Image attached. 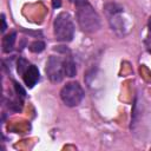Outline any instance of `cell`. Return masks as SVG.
Returning <instances> with one entry per match:
<instances>
[{
    "instance_id": "cell-1",
    "label": "cell",
    "mask_w": 151,
    "mask_h": 151,
    "mask_svg": "<svg viewBox=\"0 0 151 151\" xmlns=\"http://www.w3.org/2000/svg\"><path fill=\"white\" fill-rule=\"evenodd\" d=\"M77 7L76 18L79 27L86 33H94L100 28V18L88 0H71Z\"/></svg>"
},
{
    "instance_id": "cell-12",
    "label": "cell",
    "mask_w": 151,
    "mask_h": 151,
    "mask_svg": "<svg viewBox=\"0 0 151 151\" xmlns=\"http://www.w3.org/2000/svg\"><path fill=\"white\" fill-rule=\"evenodd\" d=\"M1 21H2V28H1V32L4 33L5 29H6V19H5V15H4V14L1 15Z\"/></svg>"
},
{
    "instance_id": "cell-2",
    "label": "cell",
    "mask_w": 151,
    "mask_h": 151,
    "mask_svg": "<svg viewBox=\"0 0 151 151\" xmlns=\"http://www.w3.org/2000/svg\"><path fill=\"white\" fill-rule=\"evenodd\" d=\"M53 32L57 40L68 42L74 37V22L70 13L60 12L53 21Z\"/></svg>"
},
{
    "instance_id": "cell-10",
    "label": "cell",
    "mask_w": 151,
    "mask_h": 151,
    "mask_svg": "<svg viewBox=\"0 0 151 151\" xmlns=\"http://www.w3.org/2000/svg\"><path fill=\"white\" fill-rule=\"evenodd\" d=\"M28 66H29V64H28V61H27L26 59L19 58V60H18V73L24 74V72L26 71V68H27Z\"/></svg>"
},
{
    "instance_id": "cell-11",
    "label": "cell",
    "mask_w": 151,
    "mask_h": 151,
    "mask_svg": "<svg viewBox=\"0 0 151 151\" xmlns=\"http://www.w3.org/2000/svg\"><path fill=\"white\" fill-rule=\"evenodd\" d=\"M14 88H15V91H17V93H20V96L21 97H25V94H26V92L22 90V87L18 84V83H14Z\"/></svg>"
},
{
    "instance_id": "cell-13",
    "label": "cell",
    "mask_w": 151,
    "mask_h": 151,
    "mask_svg": "<svg viewBox=\"0 0 151 151\" xmlns=\"http://www.w3.org/2000/svg\"><path fill=\"white\" fill-rule=\"evenodd\" d=\"M52 2H53V7L54 8H58V7L61 6V1L60 0H52Z\"/></svg>"
},
{
    "instance_id": "cell-5",
    "label": "cell",
    "mask_w": 151,
    "mask_h": 151,
    "mask_svg": "<svg viewBox=\"0 0 151 151\" xmlns=\"http://www.w3.org/2000/svg\"><path fill=\"white\" fill-rule=\"evenodd\" d=\"M46 74L52 83H60L65 76L64 72V59L60 57L51 55L46 63Z\"/></svg>"
},
{
    "instance_id": "cell-3",
    "label": "cell",
    "mask_w": 151,
    "mask_h": 151,
    "mask_svg": "<svg viewBox=\"0 0 151 151\" xmlns=\"http://www.w3.org/2000/svg\"><path fill=\"white\" fill-rule=\"evenodd\" d=\"M104 11L107 15L110 26L118 35H124L126 33V24L123 18V7L116 2H109L104 6Z\"/></svg>"
},
{
    "instance_id": "cell-6",
    "label": "cell",
    "mask_w": 151,
    "mask_h": 151,
    "mask_svg": "<svg viewBox=\"0 0 151 151\" xmlns=\"http://www.w3.org/2000/svg\"><path fill=\"white\" fill-rule=\"evenodd\" d=\"M22 79H24V83L25 85L28 87V88H32L40 79V74H39V70L35 65H29L26 71L24 72L22 74Z\"/></svg>"
},
{
    "instance_id": "cell-9",
    "label": "cell",
    "mask_w": 151,
    "mask_h": 151,
    "mask_svg": "<svg viewBox=\"0 0 151 151\" xmlns=\"http://www.w3.org/2000/svg\"><path fill=\"white\" fill-rule=\"evenodd\" d=\"M45 50V42L41 40H35L29 45V51L34 53H40Z\"/></svg>"
},
{
    "instance_id": "cell-4",
    "label": "cell",
    "mask_w": 151,
    "mask_h": 151,
    "mask_svg": "<svg viewBox=\"0 0 151 151\" xmlns=\"http://www.w3.org/2000/svg\"><path fill=\"white\" fill-rule=\"evenodd\" d=\"M60 98L66 106L74 107L81 103V100L84 98V91H83L81 86L79 85V83L70 81L61 88Z\"/></svg>"
},
{
    "instance_id": "cell-8",
    "label": "cell",
    "mask_w": 151,
    "mask_h": 151,
    "mask_svg": "<svg viewBox=\"0 0 151 151\" xmlns=\"http://www.w3.org/2000/svg\"><path fill=\"white\" fill-rule=\"evenodd\" d=\"M15 37H17L15 32H11L9 34L4 37V39H2V51L5 53H9L13 50L14 44H15Z\"/></svg>"
},
{
    "instance_id": "cell-14",
    "label": "cell",
    "mask_w": 151,
    "mask_h": 151,
    "mask_svg": "<svg viewBox=\"0 0 151 151\" xmlns=\"http://www.w3.org/2000/svg\"><path fill=\"white\" fill-rule=\"evenodd\" d=\"M147 28H149V32L151 33V17H150L149 20H147Z\"/></svg>"
},
{
    "instance_id": "cell-7",
    "label": "cell",
    "mask_w": 151,
    "mask_h": 151,
    "mask_svg": "<svg viewBox=\"0 0 151 151\" xmlns=\"http://www.w3.org/2000/svg\"><path fill=\"white\" fill-rule=\"evenodd\" d=\"M64 72H65V76L70 77V78H72L77 74V66H76V63H74L72 55H67L64 59Z\"/></svg>"
}]
</instances>
